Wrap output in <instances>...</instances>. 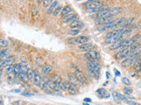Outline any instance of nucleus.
I'll use <instances>...</instances> for the list:
<instances>
[{
  "mask_svg": "<svg viewBox=\"0 0 141 105\" xmlns=\"http://www.w3.org/2000/svg\"><path fill=\"white\" fill-rule=\"evenodd\" d=\"M125 20H126L125 18H118V19H116V20H112V21L109 22V23H107V24L101 25V26L98 27V31H100V32H105V31H107V30H110V29H114V28H117V27H120V26L125 22Z\"/></svg>",
  "mask_w": 141,
  "mask_h": 105,
  "instance_id": "nucleus-1",
  "label": "nucleus"
},
{
  "mask_svg": "<svg viewBox=\"0 0 141 105\" xmlns=\"http://www.w3.org/2000/svg\"><path fill=\"white\" fill-rule=\"evenodd\" d=\"M90 38L88 36H85V35H82V36H78V37H75V38H70L67 40V43L70 45H81L84 44V43L88 42Z\"/></svg>",
  "mask_w": 141,
  "mask_h": 105,
  "instance_id": "nucleus-2",
  "label": "nucleus"
},
{
  "mask_svg": "<svg viewBox=\"0 0 141 105\" xmlns=\"http://www.w3.org/2000/svg\"><path fill=\"white\" fill-rule=\"evenodd\" d=\"M72 68L74 69V75L77 77V79L78 80V81L81 84H86L87 83V79L86 78V76L84 75V74L82 73V71L78 68V67H77L75 65H72Z\"/></svg>",
  "mask_w": 141,
  "mask_h": 105,
  "instance_id": "nucleus-3",
  "label": "nucleus"
},
{
  "mask_svg": "<svg viewBox=\"0 0 141 105\" xmlns=\"http://www.w3.org/2000/svg\"><path fill=\"white\" fill-rule=\"evenodd\" d=\"M131 53L130 50V47L127 46V47H124L123 49H120V50H118V52L115 54V58L118 60V61H120V60H123L124 58H125V57L129 56V55Z\"/></svg>",
  "mask_w": 141,
  "mask_h": 105,
  "instance_id": "nucleus-4",
  "label": "nucleus"
},
{
  "mask_svg": "<svg viewBox=\"0 0 141 105\" xmlns=\"http://www.w3.org/2000/svg\"><path fill=\"white\" fill-rule=\"evenodd\" d=\"M85 58L88 61L99 60L100 59V53L95 50H89L87 51V53H85Z\"/></svg>",
  "mask_w": 141,
  "mask_h": 105,
  "instance_id": "nucleus-5",
  "label": "nucleus"
},
{
  "mask_svg": "<svg viewBox=\"0 0 141 105\" xmlns=\"http://www.w3.org/2000/svg\"><path fill=\"white\" fill-rule=\"evenodd\" d=\"M78 15L74 13H70L66 16H64L63 18H62V22L64 24H70L72 22H73L74 20L78 19Z\"/></svg>",
  "mask_w": 141,
  "mask_h": 105,
  "instance_id": "nucleus-6",
  "label": "nucleus"
},
{
  "mask_svg": "<svg viewBox=\"0 0 141 105\" xmlns=\"http://www.w3.org/2000/svg\"><path fill=\"white\" fill-rule=\"evenodd\" d=\"M86 67H87V70L89 73H90V75H92L94 79H98V78L100 77L101 70H98V69L94 68V67H93L89 62H87V64H86Z\"/></svg>",
  "mask_w": 141,
  "mask_h": 105,
  "instance_id": "nucleus-7",
  "label": "nucleus"
},
{
  "mask_svg": "<svg viewBox=\"0 0 141 105\" xmlns=\"http://www.w3.org/2000/svg\"><path fill=\"white\" fill-rule=\"evenodd\" d=\"M110 11L111 9L109 7L106 8V9H103L102 11H100L98 12H96L95 13V20L96 19H99V18H104V17H107V16H110L109 14H110Z\"/></svg>",
  "mask_w": 141,
  "mask_h": 105,
  "instance_id": "nucleus-8",
  "label": "nucleus"
},
{
  "mask_svg": "<svg viewBox=\"0 0 141 105\" xmlns=\"http://www.w3.org/2000/svg\"><path fill=\"white\" fill-rule=\"evenodd\" d=\"M114 18H115V17H113V16H107V17H104V18H99V19H96L95 21H96L97 25L101 26V25L107 24V23H109V22L112 21V20H114Z\"/></svg>",
  "mask_w": 141,
  "mask_h": 105,
  "instance_id": "nucleus-9",
  "label": "nucleus"
},
{
  "mask_svg": "<svg viewBox=\"0 0 141 105\" xmlns=\"http://www.w3.org/2000/svg\"><path fill=\"white\" fill-rule=\"evenodd\" d=\"M84 26H85L84 24H83L80 20H78V18L70 23V28H72V29H80H80H82V28H84Z\"/></svg>",
  "mask_w": 141,
  "mask_h": 105,
  "instance_id": "nucleus-10",
  "label": "nucleus"
},
{
  "mask_svg": "<svg viewBox=\"0 0 141 105\" xmlns=\"http://www.w3.org/2000/svg\"><path fill=\"white\" fill-rule=\"evenodd\" d=\"M94 47V44L93 43H90V42H86V43H84V44H81V45H78V48L82 51H89L91 49H93Z\"/></svg>",
  "mask_w": 141,
  "mask_h": 105,
  "instance_id": "nucleus-11",
  "label": "nucleus"
},
{
  "mask_svg": "<svg viewBox=\"0 0 141 105\" xmlns=\"http://www.w3.org/2000/svg\"><path fill=\"white\" fill-rule=\"evenodd\" d=\"M121 66L123 67H131V57L127 56L125 57V58H124L121 61Z\"/></svg>",
  "mask_w": 141,
  "mask_h": 105,
  "instance_id": "nucleus-12",
  "label": "nucleus"
},
{
  "mask_svg": "<svg viewBox=\"0 0 141 105\" xmlns=\"http://www.w3.org/2000/svg\"><path fill=\"white\" fill-rule=\"evenodd\" d=\"M53 70V67L52 66L50 65H44L41 68V73H42L43 75H48L52 72Z\"/></svg>",
  "mask_w": 141,
  "mask_h": 105,
  "instance_id": "nucleus-13",
  "label": "nucleus"
},
{
  "mask_svg": "<svg viewBox=\"0 0 141 105\" xmlns=\"http://www.w3.org/2000/svg\"><path fill=\"white\" fill-rule=\"evenodd\" d=\"M34 81H33V82H34V84H35L36 86H39L41 83V76L37 70H34Z\"/></svg>",
  "mask_w": 141,
  "mask_h": 105,
  "instance_id": "nucleus-14",
  "label": "nucleus"
},
{
  "mask_svg": "<svg viewBox=\"0 0 141 105\" xmlns=\"http://www.w3.org/2000/svg\"><path fill=\"white\" fill-rule=\"evenodd\" d=\"M57 5H58V2H57V0H54L52 2V4H51L49 6V8H48V14H52L53 11H55V9L57 7Z\"/></svg>",
  "mask_w": 141,
  "mask_h": 105,
  "instance_id": "nucleus-15",
  "label": "nucleus"
},
{
  "mask_svg": "<svg viewBox=\"0 0 141 105\" xmlns=\"http://www.w3.org/2000/svg\"><path fill=\"white\" fill-rule=\"evenodd\" d=\"M72 6H70V5H66L65 6V7L62 9V11H61V15H62V17H64V16H66V15H68V14H70V13H72Z\"/></svg>",
  "mask_w": 141,
  "mask_h": 105,
  "instance_id": "nucleus-16",
  "label": "nucleus"
},
{
  "mask_svg": "<svg viewBox=\"0 0 141 105\" xmlns=\"http://www.w3.org/2000/svg\"><path fill=\"white\" fill-rule=\"evenodd\" d=\"M12 61H13V57L9 56L7 59H5V60H4V61H3V63H2L1 67H2V68H5V67H7L9 65L12 64Z\"/></svg>",
  "mask_w": 141,
  "mask_h": 105,
  "instance_id": "nucleus-17",
  "label": "nucleus"
},
{
  "mask_svg": "<svg viewBox=\"0 0 141 105\" xmlns=\"http://www.w3.org/2000/svg\"><path fill=\"white\" fill-rule=\"evenodd\" d=\"M17 78L22 82V83H26V82L28 81V75H27V73H24V72H20V73L19 74Z\"/></svg>",
  "mask_w": 141,
  "mask_h": 105,
  "instance_id": "nucleus-18",
  "label": "nucleus"
},
{
  "mask_svg": "<svg viewBox=\"0 0 141 105\" xmlns=\"http://www.w3.org/2000/svg\"><path fill=\"white\" fill-rule=\"evenodd\" d=\"M68 78H69V80H70V81H72V83H74L75 85L78 87V83H80V81H78V80L77 79V77L75 76V75L74 74H72V73H68Z\"/></svg>",
  "mask_w": 141,
  "mask_h": 105,
  "instance_id": "nucleus-19",
  "label": "nucleus"
},
{
  "mask_svg": "<svg viewBox=\"0 0 141 105\" xmlns=\"http://www.w3.org/2000/svg\"><path fill=\"white\" fill-rule=\"evenodd\" d=\"M122 11H123V9H122V8H120V7H115V8H113V9H111L110 14H109V15L113 16V17H116V16H117L118 14L121 13Z\"/></svg>",
  "mask_w": 141,
  "mask_h": 105,
  "instance_id": "nucleus-20",
  "label": "nucleus"
},
{
  "mask_svg": "<svg viewBox=\"0 0 141 105\" xmlns=\"http://www.w3.org/2000/svg\"><path fill=\"white\" fill-rule=\"evenodd\" d=\"M18 74L16 73L15 71H12V72H10V73H7V80L9 81H12L18 77Z\"/></svg>",
  "mask_w": 141,
  "mask_h": 105,
  "instance_id": "nucleus-21",
  "label": "nucleus"
},
{
  "mask_svg": "<svg viewBox=\"0 0 141 105\" xmlns=\"http://www.w3.org/2000/svg\"><path fill=\"white\" fill-rule=\"evenodd\" d=\"M27 75H28V81L33 82V81H34V70L29 69L28 73H27Z\"/></svg>",
  "mask_w": 141,
  "mask_h": 105,
  "instance_id": "nucleus-22",
  "label": "nucleus"
},
{
  "mask_svg": "<svg viewBox=\"0 0 141 105\" xmlns=\"http://www.w3.org/2000/svg\"><path fill=\"white\" fill-rule=\"evenodd\" d=\"M80 29H70L69 32H68V34L70 36H78V34H80Z\"/></svg>",
  "mask_w": 141,
  "mask_h": 105,
  "instance_id": "nucleus-23",
  "label": "nucleus"
},
{
  "mask_svg": "<svg viewBox=\"0 0 141 105\" xmlns=\"http://www.w3.org/2000/svg\"><path fill=\"white\" fill-rule=\"evenodd\" d=\"M9 57V53L6 50H0V59L1 60H5Z\"/></svg>",
  "mask_w": 141,
  "mask_h": 105,
  "instance_id": "nucleus-24",
  "label": "nucleus"
},
{
  "mask_svg": "<svg viewBox=\"0 0 141 105\" xmlns=\"http://www.w3.org/2000/svg\"><path fill=\"white\" fill-rule=\"evenodd\" d=\"M53 81H55L57 84L60 85V86H62V84H63V82H64V81L62 80V78L60 77V76H58V75H54Z\"/></svg>",
  "mask_w": 141,
  "mask_h": 105,
  "instance_id": "nucleus-25",
  "label": "nucleus"
},
{
  "mask_svg": "<svg viewBox=\"0 0 141 105\" xmlns=\"http://www.w3.org/2000/svg\"><path fill=\"white\" fill-rule=\"evenodd\" d=\"M62 9H63V7H62L61 5H57V7L55 9V11H53V16H55V17H57V16H58L60 13H61V11H62Z\"/></svg>",
  "mask_w": 141,
  "mask_h": 105,
  "instance_id": "nucleus-26",
  "label": "nucleus"
},
{
  "mask_svg": "<svg viewBox=\"0 0 141 105\" xmlns=\"http://www.w3.org/2000/svg\"><path fill=\"white\" fill-rule=\"evenodd\" d=\"M123 92L124 93V95H126V96H130V95H131L133 93V89H132L131 88H129V86H128V88H123Z\"/></svg>",
  "mask_w": 141,
  "mask_h": 105,
  "instance_id": "nucleus-27",
  "label": "nucleus"
},
{
  "mask_svg": "<svg viewBox=\"0 0 141 105\" xmlns=\"http://www.w3.org/2000/svg\"><path fill=\"white\" fill-rule=\"evenodd\" d=\"M54 1V0H43L42 1V5H43V7H45V8H47V7H49V5L52 4V2Z\"/></svg>",
  "mask_w": 141,
  "mask_h": 105,
  "instance_id": "nucleus-28",
  "label": "nucleus"
},
{
  "mask_svg": "<svg viewBox=\"0 0 141 105\" xmlns=\"http://www.w3.org/2000/svg\"><path fill=\"white\" fill-rule=\"evenodd\" d=\"M8 46V43L7 41L5 40H4V39H0V47H3V48H5Z\"/></svg>",
  "mask_w": 141,
  "mask_h": 105,
  "instance_id": "nucleus-29",
  "label": "nucleus"
},
{
  "mask_svg": "<svg viewBox=\"0 0 141 105\" xmlns=\"http://www.w3.org/2000/svg\"><path fill=\"white\" fill-rule=\"evenodd\" d=\"M13 67H14V71H15L16 73L19 75V74L21 72V67H20V64H15V65H13Z\"/></svg>",
  "mask_w": 141,
  "mask_h": 105,
  "instance_id": "nucleus-30",
  "label": "nucleus"
},
{
  "mask_svg": "<svg viewBox=\"0 0 141 105\" xmlns=\"http://www.w3.org/2000/svg\"><path fill=\"white\" fill-rule=\"evenodd\" d=\"M122 82H123L125 86H130V81L127 77H124L123 79H122Z\"/></svg>",
  "mask_w": 141,
  "mask_h": 105,
  "instance_id": "nucleus-31",
  "label": "nucleus"
},
{
  "mask_svg": "<svg viewBox=\"0 0 141 105\" xmlns=\"http://www.w3.org/2000/svg\"><path fill=\"white\" fill-rule=\"evenodd\" d=\"M97 93L99 94V96H102L103 97V95H105L106 94V91L103 88H100V89H98L97 90Z\"/></svg>",
  "mask_w": 141,
  "mask_h": 105,
  "instance_id": "nucleus-32",
  "label": "nucleus"
},
{
  "mask_svg": "<svg viewBox=\"0 0 141 105\" xmlns=\"http://www.w3.org/2000/svg\"><path fill=\"white\" fill-rule=\"evenodd\" d=\"M35 61H36L37 64H39V65H42L43 64V60L41 58H37Z\"/></svg>",
  "mask_w": 141,
  "mask_h": 105,
  "instance_id": "nucleus-33",
  "label": "nucleus"
},
{
  "mask_svg": "<svg viewBox=\"0 0 141 105\" xmlns=\"http://www.w3.org/2000/svg\"><path fill=\"white\" fill-rule=\"evenodd\" d=\"M22 95L25 96H33V94H30V93H22Z\"/></svg>",
  "mask_w": 141,
  "mask_h": 105,
  "instance_id": "nucleus-34",
  "label": "nucleus"
},
{
  "mask_svg": "<svg viewBox=\"0 0 141 105\" xmlns=\"http://www.w3.org/2000/svg\"><path fill=\"white\" fill-rule=\"evenodd\" d=\"M84 102H92V100L90 99V98H85L84 99Z\"/></svg>",
  "mask_w": 141,
  "mask_h": 105,
  "instance_id": "nucleus-35",
  "label": "nucleus"
},
{
  "mask_svg": "<svg viewBox=\"0 0 141 105\" xmlns=\"http://www.w3.org/2000/svg\"><path fill=\"white\" fill-rule=\"evenodd\" d=\"M92 1H102V0H88L87 2H92Z\"/></svg>",
  "mask_w": 141,
  "mask_h": 105,
  "instance_id": "nucleus-36",
  "label": "nucleus"
},
{
  "mask_svg": "<svg viewBox=\"0 0 141 105\" xmlns=\"http://www.w3.org/2000/svg\"><path fill=\"white\" fill-rule=\"evenodd\" d=\"M116 72H117V75H121V74H120L118 71H117V70H116Z\"/></svg>",
  "mask_w": 141,
  "mask_h": 105,
  "instance_id": "nucleus-37",
  "label": "nucleus"
},
{
  "mask_svg": "<svg viewBox=\"0 0 141 105\" xmlns=\"http://www.w3.org/2000/svg\"><path fill=\"white\" fill-rule=\"evenodd\" d=\"M37 1H38L39 3H42V1H43V0H37Z\"/></svg>",
  "mask_w": 141,
  "mask_h": 105,
  "instance_id": "nucleus-38",
  "label": "nucleus"
},
{
  "mask_svg": "<svg viewBox=\"0 0 141 105\" xmlns=\"http://www.w3.org/2000/svg\"><path fill=\"white\" fill-rule=\"evenodd\" d=\"M1 104H3V102H2V101L0 100V105H1Z\"/></svg>",
  "mask_w": 141,
  "mask_h": 105,
  "instance_id": "nucleus-39",
  "label": "nucleus"
},
{
  "mask_svg": "<svg viewBox=\"0 0 141 105\" xmlns=\"http://www.w3.org/2000/svg\"><path fill=\"white\" fill-rule=\"evenodd\" d=\"M76 1H82V0H76Z\"/></svg>",
  "mask_w": 141,
  "mask_h": 105,
  "instance_id": "nucleus-40",
  "label": "nucleus"
}]
</instances>
